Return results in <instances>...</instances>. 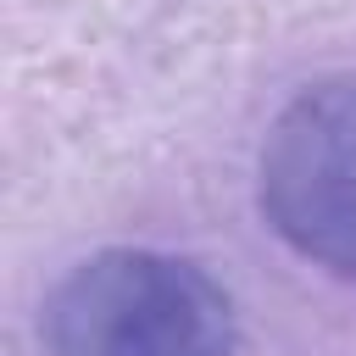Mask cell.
<instances>
[{
    "mask_svg": "<svg viewBox=\"0 0 356 356\" xmlns=\"http://www.w3.org/2000/svg\"><path fill=\"white\" fill-rule=\"evenodd\" d=\"M39 334L50 356H234V306L184 256L100 250L50 289Z\"/></svg>",
    "mask_w": 356,
    "mask_h": 356,
    "instance_id": "1",
    "label": "cell"
},
{
    "mask_svg": "<svg viewBox=\"0 0 356 356\" xmlns=\"http://www.w3.org/2000/svg\"><path fill=\"white\" fill-rule=\"evenodd\" d=\"M256 178L273 234L356 284V78L300 89L267 128Z\"/></svg>",
    "mask_w": 356,
    "mask_h": 356,
    "instance_id": "2",
    "label": "cell"
}]
</instances>
